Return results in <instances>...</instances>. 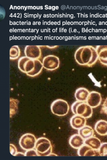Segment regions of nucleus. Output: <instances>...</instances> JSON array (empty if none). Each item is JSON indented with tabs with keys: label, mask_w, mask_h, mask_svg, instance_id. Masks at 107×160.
Listing matches in <instances>:
<instances>
[{
	"label": "nucleus",
	"mask_w": 107,
	"mask_h": 160,
	"mask_svg": "<svg viewBox=\"0 0 107 160\" xmlns=\"http://www.w3.org/2000/svg\"><path fill=\"white\" fill-rule=\"evenodd\" d=\"M15 156H25V154L21 152H17V153L15 155Z\"/></svg>",
	"instance_id": "a878e982"
},
{
	"label": "nucleus",
	"mask_w": 107,
	"mask_h": 160,
	"mask_svg": "<svg viewBox=\"0 0 107 160\" xmlns=\"http://www.w3.org/2000/svg\"><path fill=\"white\" fill-rule=\"evenodd\" d=\"M35 66V60L31 59L26 56H23L18 59V69L27 75L34 71Z\"/></svg>",
	"instance_id": "39448f33"
},
{
	"label": "nucleus",
	"mask_w": 107,
	"mask_h": 160,
	"mask_svg": "<svg viewBox=\"0 0 107 160\" xmlns=\"http://www.w3.org/2000/svg\"><path fill=\"white\" fill-rule=\"evenodd\" d=\"M35 149L38 156H48L52 153V146L49 139L42 137L37 139Z\"/></svg>",
	"instance_id": "7ed1b4c3"
},
{
	"label": "nucleus",
	"mask_w": 107,
	"mask_h": 160,
	"mask_svg": "<svg viewBox=\"0 0 107 160\" xmlns=\"http://www.w3.org/2000/svg\"><path fill=\"white\" fill-rule=\"evenodd\" d=\"M102 101L100 93L95 91H92L90 93L86 103L92 108H95L101 104Z\"/></svg>",
	"instance_id": "1a4fd4ad"
},
{
	"label": "nucleus",
	"mask_w": 107,
	"mask_h": 160,
	"mask_svg": "<svg viewBox=\"0 0 107 160\" xmlns=\"http://www.w3.org/2000/svg\"><path fill=\"white\" fill-rule=\"evenodd\" d=\"M96 49L99 60L107 59V46H98Z\"/></svg>",
	"instance_id": "6ab92c4d"
},
{
	"label": "nucleus",
	"mask_w": 107,
	"mask_h": 160,
	"mask_svg": "<svg viewBox=\"0 0 107 160\" xmlns=\"http://www.w3.org/2000/svg\"><path fill=\"white\" fill-rule=\"evenodd\" d=\"M100 63L103 65H105V66H107V59L106 60H100Z\"/></svg>",
	"instance_id": "393cba45"
},
{
	"label": "nucleus",
	"mask_w": 107,
	"mask_h": 160,
	"mask_svg": "<svg viewBox=\"0 0 107 160\" xmlns=\"http://www.w3.org/2000/svg\"><path fill=\"white\" fill-rule=\"evenodd\" d=\"M19 101L17 99L10 98V118H12L18 112Z\"/></svg>",
	"instance_id": "a211bd4d"
},
{
	"label": "nucleus",
	"mask_w": 107,
	"mask_h": 160,
	"mask_svg": "<svg viewBox=\"0 0 107 160\" xmlns=\"http://www.w3.org/2000/svg\"><path fill=\"white\" fill-rule=\"evenodd\" d=\"M35 66L34 71H32L31 73H29L27 76L29 77H36V76L39 75V74L42 72V69L43 67L42 65V63L41 62V61L39 59H35Z\"/></svg>",
	"instance_id": "f3484780"
},
{
	"label": "nucleus",
	"mask_w": 107,
	"mask_h": 160,
	"mask_svg": "<svg viewBox=\"0 0 107 160\" xmlns=\"http://www.w3.org/2000/svg\"><path fill=\"white\" fill-rule=\"evenodd\" d=\"M25 156H38L37 153L36 149H32L30 150L26 151L25 153Z\"/></svg>",
	"instance_id": "4be33fe9"
},
{
	"label": "nucleus",
	"mask_w": 107,
	"mask_h": 160,
	"mask_svg": "<svg viewBox=\"0 0 107 160\" xmlns=\"http://www.w3.org/2000/svg\"><path fill=\"white\" fill-rule=\"evenodd\" d=\"M51 155H53V156H57V155H55V154H53L52 153H51V154L50 155H49V156H51Z\"/></svg>",
	"instance_id": "bb28decb"
},
{
	"label": "nucleus",
	"mask_w": 107,
	"mask_h": 160,
	"mask_svg": "<svg viewBox=\"0 0 107 160\" xmlns=\"http://www.w3.org/2000/svg\"><path fill=\"white\" fill-rule=\"evenodd\" d=\"M85 140L79 134H75L70 138L69 144L75 149H79L85 144Z\"/></svg>",
	"instance_id": "f8f14e48"
},
{
	"label": "nucleus",
	"mask_w": 107,
	"mask_h": 160,
	"mask_svg": "<svg viewBox=\"0 0 107 160\" xmlns=\"http://www.w3.org/2000/svg\"><path fill=\"white\" fill-rule=\"evenodd\" d=\"M21 51L18 46H12L10 49V60L18 59L20 56Z\"/></svg>",
	"instance_id": "aec40b11"
},
{
	"label": "nucleus",
	"mask_w": 107,
	"mask_h": 160,
	"mask_svg": "<svg viewBox=\"0 0 107 160\" xmlns=\"http://www.w3.org/2000/svg\"><path fill=\"white\" fill-rule=\"evenodd\" d=\"M51 112L58 116H65L68 113L70 107L67 101L61 99L55 100L51 106Z\"/></svg>",
	"instance_id": "20e7f679"
},
{
	"label": "nucleus",
	"mask_w": 107,
	"mask_h": 160,
	"mask_svg": "<svg viewBox=\"0 0 107 160\" xmlns=\"http://www.w3.org/2000/svg\"><path fill=\"white\" fill-rule=\"evenodd\" d=\"M95 130L100 135H107V122L104 120H100L97 122L95 125Z\"/></svg>",
	"instance_id": "4468645a"
},
{
	"label": "nucleus",
	"mask_w": 107,
	"mask_h": 160,
	"mask_svg": "<svg viewBox=\"0 0 107 160\" xmlns=\"http://www.w3.org/2000/svg\"><path fill=\"white\" fill-rule=\"evenodd\" d=\"M99 155L100 156H107V142L102 143L98 150Z\"/></svg>",
	"instance_id": "412c9836"
},
{
	"label": "nucleus",
	"mask_w": 107,
	"mask_h": 160,
	"mask_svg": "<svg viewBox=\"0 0 107 160\" xmlns=\"http://www.w3.org/2000/svg\"><path fill=\"white\" fill-rule=\"evenodd\" d=\"M85 144L93 149L98 151L102 144V142L98 138L93 136L85 140Z\"/></svg>",
	"instance_id": "dca6fc26"
},
{
	"label": "nucleus",
	"mask_w": 107,
	"mask_h": 160,
	"mask_svg": "<svg viewBox=\"0 0 107 160\" xmlns=\"http://www.w3.org/2000/svg\"><path fill=\"white\" fill-rule=\"evenodd\" d=\"M44 68L49 71H53L58 68L60 64L59 58L55 55H48L42 59Z\"/></svg>",
	"instance_id": "0eeeda50"
},
{
	"label": "nucleus",
	"mask_w": 107,
	"mask_h": 160,
	"mask_svg": "<svg viewBox=\"0 0 107 160\" xmlns=\"http://www.w3.org/2000/svg\"><path fill=\"white\" fill-rule=\"evenodd\" d=\"M76 62L79 65L91 67L98 60L96 48L91 46L79 47L74 55Z\"/></svg>",
	"instance_id": "f257e3e1"
},
{
	"label": "nucleus",
	"mask_w": 107,
	"mask_h": 160,
	"mask_svg": "<svg viewBox=\"0 0 107 160\" xmlns=\"http://www.w3.org/2000/svg\"><path fill=\"white\" fill-rule=\"evenodd\" d=\"M98 151L93 149L86 144L78 149V155L80 156H94L99 155Z\"/></svg>",
	"instance_id": "9b49d317"
},
{
	"label": "nucleus",
	"mask_w": 107,
	"mask_h": 160,
	"mask_svg": "<svg viewBox=\"0 0 107 160\" xmlns=\"http://www.w3.org/2000/svg\"><path fill=\"white\" fill-rule=\"evenodd\" d=\"M86 118L78 115H74L70 120L71 127L76 130H79L86 125Z\"/></svg>",
	"instance_id": "9d476101"
},
{
	"label": "nucleus",
	"mask_w": 107,
	"mask_h": 160,
	"mask_svg": "<svg viewBox=\"0 0 107 160\" xmlns=\"http://www.w3.org/2000/svg\"><path fill=\"white\" fill-rule=\"evenodd\" d=\"M36 140L34 134L27 133L21 137L19 144L23 150L27 151L35 148Z\"/></svg>",
	"instance_id": "423d86ee"
},
{
	"label": "nucleus",
	"mask_w": 107,
	"mask_h": 160,
	"mask_svg": "<svg viewBox=\"0 0 107 160\" xmlns=\"http://www.w3.org/2000/svg\"><path fill=\"white\" fill-rule=\"evenodd\" d=\"M101 112L104 113L107 115V98L105 100L104 103L102 105Z\"/></svg>",
	"instance_id": "b1692460"
},
{
	"label": "nucleus",
	"mask_w": 107,
	"mask_h": 160,
	"mask_svg": "<svg viewBox=\"0 0 107 160\" xmlns=\"http://www.w3.org/2000/svg\"><path fill=\"white\" fill-rule=\"evenodd\" d=\"M71 110L74 115H78L84 118H90L93 115V108L86 102L76 101L72 104Z\"/></svg>",
	"instance_id": "f03ea898"
},
{
	"label": "nucleus",
	"mask_w": 107,
	"mask_h": 160,
	"mask_svg": "<svg viewBox=\"0 0 107 160\" xmlns=\"http://www.w3.org/2000/svg\"><path fill=\"white\" fill-rule=\"evenodd\" d=\"M10 152L11 155L15 156L17 153V150L15 146L12 144H10Z\"/></svg>",
	"instance_id": "5701e85b"
},
{
	"label": "nucleus",
	"mask_w": 107,
	"mask_h": 160,
	"mask_svg": "<svg viewBox=\"0 0 107 160\" xmlns=\"http://www.w3.org/2000/svg\"><path fill=\"white\" fill-rule=\"evenodd\" d=\"M78 132L79 135L85 140L94 136V130L91 127L86 125L79 129Z\"/></svg>",
	"instance_id": "2eb2a0df"
},
{
	"label": "nucleus",
	"mask_w": 107,
	"mask_h": 160,
	"mask_svg": "<svg viewBox=\"0 0 107 160\" xmlns=\"http://www.w3.org/2000/svg\"><path fill=\"white\" fill-rule=\"evenodd\" d=\"M25 54V56L31 59L39 60L42 57V51L38 46H26Z\"/></svg>",
	"instance_id": "6e6552de"
},
{
	"label": "nucleus",
	"mask_w": 107,
	"mask_h": 160,
	"mask_svg": "<svg viewBox=\"0 0 107 160\" xmlns=\"http://www.w3.org/2000/svg\"><path fill=\"white\" fill-rule=\"evenodd\" d=\"M90 92L87 88L80 87L76 89L75 94L76 100L80 102H86L90 94Z\"/></svg>",
	"instance_id": "ddd939ff"
}]
</instances>
